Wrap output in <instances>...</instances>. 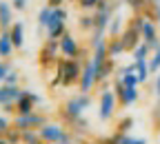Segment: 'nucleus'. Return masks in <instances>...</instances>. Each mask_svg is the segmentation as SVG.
Returning a JSON list of instances; mask_svg holds the SVG:
<instances>
[{"label": "nucleus", "instance_id": "1", "mask_svg": "<svg viewBox=\"0 0 160 144\" xmlns=\"http://www.w3.org/2000/svg\"><path fill=\"white\" fill-rule=\"evenodd\" d=\"M40 140H45L49 144H78V137L62 124V122H49L42 129H38Z\"/></svg>", "mask_w": 160, "mask_h": 144}, {"label": "nucleus", "instance_id": "2", "mask_svg": "<svg viewBox=\"0 0 160 144\" xmlns=\"http://www.w3.org/2000/svg\"><path fill=\"white\" fill-rule=\"evenodd\" d=\"M56 75L62 80V87H78L80 75H82V65L78 62L76 58H60L56 65Z\"/></svg>", "mask_w": 160, "mask_h": 144}, {"label": "nucleus", "instance_id": "3", "mask_svg": "<svg viewBox=\"0 0 160 144\" xmlns=\"http://www.w3.org/2000/svg\"><path fill=\"white\" fill-rule=\"evenodd\" d=\"M60 58H62V55H60V40H45L42 47H40V53H38L40 69H42V71L56 69Z\"/></svg>", "mask_w": 160, "mask_h": 144}, {"label": "nucleus", "instance_id": "4", "mask_svg": "<svg viewBox=\"0 0 160 144\" xmlns=\"http://www.w3.org/2000/svg\"><path fill=\"white\" fill-rule=\"evenodd\" d=\"M49 124V118L42 111H33L29 115H13V129L18 131H38Z\"/></svg>", "mask_w": 160, "mask_h": 144}, {"label": "nucleus", "instance_id": "5", "mask_svg": "<svg viewBox=\"0 0 160 144\" xmlns=\"http://www.w3.org/2000/svg\"><path fill=\"white\" fill-rule=\"evenodd\" d=\"M118 98L111 89H105L100 91V98H98V118L100 122H109L113 115H116V109H118Z\"/></svg>", "mask_w": 160, "mask_h": 144}, {"label": "nucleus", "instance_id": "6", "mask_svg": "<svg viewBox=\"0 0 160 144\" xmlns=\"http://www.w3.org/2000/svg\"><path fill=\"white\" fill-rule=\"evenodd\" d=\"M111 9H100V11H93V31H91V38H102L107 31H109V22H111Z\"/></svg>", "mask_w": 160, "mask_h": 144}, {"label": "nucleus", "instance_id": "7", "mask_svg": "<svg viewBox=\"0 0 160 144\" xmlns=\"http://www.w3.org/2000/svg\"><path fill=\"white\" fill-rule=\"evenodd\" d=\"M22 98V87H7L0 84V109L7 104H18V100Z\"/></svg>", "mask_w": 160, "mask_h": 144}, {"label": "nucleus", "instance_id": "8", "mask_svg": "<svg viewBox=\"0 0 160 144\" xmlns=\"http://www.w3.org/2000/svg\"><path fill=\"white\" fill-rule=\"evenodd\" d=\"M120 38H122V45H125L127 53H133L140 45H142V33L136 31V29H131V27H125V31H122Z\"/></svg>", "mask_w": 160, "mask_h": 144}, {"label": "nucleus", "instance_id": "9", "mask_svg": "<svg viewBox=\"0 0 160 144\" xmlns=\"http://www.w3.org/2000/svg\"><path fill=\"white\" fill-rule=\"evenodd\" d=\"M80 47H82V45H80L71 33H65L62 40H60V55H62V58H76Z\"/></svg>", "mask_w": 160, "mask_h": 144}, {"label": "nucleus", "instance_id": "10", "mask_svg": "<svg viewBox=\"0 0 160 144\" xmlns=\"http://www.w3.org/2000/svg\"><path fill=\"white\" fill-rule=\"evenodd\" d=\"M13 27V7L11 2H0V31H9Z\"/></svg>", "mask_w": 160, "mask_h": 144}, {"label": "nucleus", "instance_id": "11", "mask_svg": "<svg viewBox=\"0 0 160 144\" xmlns=\"http://www.w3.org/2000/svg\"><path fill=\"white\" fill-rule=\"evenodd\" d=\"M138 100H140V87H125L122 95L118 98V104L127 109V107H133Z\"/></svg>", "mask_w": 160, "mask_h": 144}, {"label": "nucleus", "instance_id": "12", "mask_svg": "<svg viewBox=\"0 0 160 144\" xmlns=\"http://www.w3.org/2000/svg\"><path fill=\"white\" fill-rule=\"evenodd\" d=\"M113 73H116V58H107V62L102 65V69H100L98 75H96V84L98 87L100 84H107Z\"/></svg>", "mask_w": 160, "mask_h": 144}, {"label": "nucleus", "instance_id": "13", "mask_svg": "<svg viewBox=\"0 0 160 144\" xmlns=\"http://www.w3.org/2000/svg\"><path fill=\"white\" fill-rule=\"evenodd\" d=\"M16 51L13 42H11V33L9 31H0V58H11Z\"/></svg>", "mask_w": 160, "mask_h": 144}, {"label": "nucleus", "instance_id": "14", "mask_svg": "<svg viewBox=\"0 0 160 144\" xmlns=\"http://www.w3.org/2000/svg\"><path fill=\"white\" fill-rule=\"evenodd\" d=\"M11 33V42L16 49H22L25 47V25L22 22H13V27L9 29Z\"/></svg>", "mask_w": 160, "mask_h": 144}, {"label": "nucleus", "instance_id": "15", "mask_svg": "<svg viewBox=\"0 0 160 144\" xmlns=\"http://www.w3.org/2000/svg\"><path fill=\"white\" fill-rule=\"evenodd\" d=\"M107 53H109V58H118V55L127 53L122 38H107Z\"/></svg>", "mask_w": 160, "mask_h": 144}, {"label": "nucleus", "instance_id": "16", "mask_svg": "<svg viewBox=\"0 0 160 144\" xmlns=\"http://www.w3.org/2000/svg\"><path fill=\"white\" fill-rule=\"evenodd\" d=\"M31 93H33V91H31ZM33 111H36V102L31 100V95L18 100V104H16V115H29V113H33Z\"/></svg>", "mask_w": 160, "mask_h": 144}, {"label": "nucleus", "instance_id": "17", "mask_svg": "<svg viewBox=\"0 0 160 144\" xmlns=\"http://www.w3.org/2000/svg\"><path fill=\"white\" fill-rule=\"evenodd\" d=\"M125 27H127V22L116 13V16L111 18V22H109V31H107L109 38H120V36H122V31H125Z\"/></svg>", "mask_w": 160, "mask_h": 144}, {"label": "nucleus", "instance_id": "18", "mask_svg": "<svg viewBox=\"0 0 160 144\" xmlns=\"http://www.w3.org/2000/svg\"><path fill=\"white\" fill-rule=\"evenodd\" d=\"M136 75H138V80H140V84H145V82L151 78L149 60H138V62H136Z\"/></svg>", "mask_w": 160, "mask_h": 144}, {"label": "nucleus", "instance_id": "19", "mask_svg": "<svg viewBox=\"0 0 160 144\" xmlns=\"http://www.w3.org/2000/svg\"><path fill=\"white\" fill-rule=\"evenodd\" d=\"M51 13H53V9L49 5L40 7V11H38V31L40 29H47V25L51 22Z\"/></svg>", "mask_w": 160, "mask_h": 144}, {"label": "nucleus", "instance_id": "20", "mask_svg": "<svg viewBox=\"0 0 160 144\" xmlns=\"http://www.w3.org/2000/svg\"><path fill=\"white\" fill-rule=\"evenodd\" d=\"M113 137H116V142L118 144H147V140L145 137H136V135H131V133H113Z\"/></svg>", "mask_w": 160, "mask_h": 144}, {"label": "nucleus", "instance_id": "21", "mask_svg": "<svg viewBox=\"0 0 160 144\" xmlns=\"http://www.w3.org/2000/svg\"><path fill=\"white\" fill-rule=\"evenodd\" d=\"M65 33H69V31H67V22H60V25L47 29V40H62Z\"/></svg>", "mask_w": 160, "mask_h": 144}, {"label": "nucleus", "instance_id": "22", "mask_svg": "<svg viewBox=\"0 0 160 144\" xmlns=\"http://www.w3.org/2000/svg\"><path fill=\"white\" fill-rule=\"evenodd\" d=\"M131 129H133V118L131 115H125V118H120L118 122H116V131L118 133H131Z\"/></svg>", "mask_w": 160, "mask_h": 144}, {"label": "nucleus", "instance_id": "23", "mask_svg": "<svg viewBox=\"0 0 160 144\" xmlns=\"http://www.w3.org/2000/svg\"><path fill=\"white\" fill-rule=\"evenodd\" d=\"M100 0H76V7L82 11V13H93L96 7H98Z\"/></svg>", "mask_w": 160, "mask_h": 144}, {"label": "nucleus", "instance_id": "24", "mask_svg": "<svg viewBox=\"0 0 160 144\" xmlns=\"http://www.w3.org/2000/svg\"><path fill=\"white\" fill-rule=\"evenodd\" d=\"M78 27L82 31H93V13H82L78 18Z\"/></svg>", "mask_w": 160, "mask_h": 144}, {"label": "nucleus", "instance_id": "25", "mask_svg": "<svg viewBox=\"0 0 160 144\" xmlns=\"http://www.w3.org/2000/svg\"><path fill=\"white\" fill-rule=\"evenodd\" d=\"M131 55H133V62H138V60H149V58H151V49L142 42V45H140Z\"/></svg>", "mask_w": 160, "mask_h": 144}, {"label": "nucleus", "instance_id": "26", "mask_svg": "<svg viewBox=\"0 0 160 144\" xmlns=\"http://www.w3.org/2000/svg\"><path fill=\"white\" fill-rule=\"evenodd\" d=\"M9 129H13V118L5 115V113H0V135L5 137Z\"/></svg>", "mask_w": 160, "mask_h": 144}, {"label": "nucleus", "instance_id": "27", "mask_svg": "<svg viewBox=\"0 0 160 144\" xmlns=\"http://www.w3.org/2000/svg\"><path fill=\"white\" fill-rule=\"evenodd\" d=\"M125 5H127L133 13H145V7H147L145 0H125Z\"/></svg>", "mask_w": 160, "mask_h": 144}, {"label": "nucleus", "instance_id": "28", "mask_svg": "<svg viewBox=\"0 0 160 144\" xmlns=\"http://www.w3.org/2000/svg\"><path fill=\"white\" fill-rule=\"evenodd\" d=\"M73 100L78 102V107L82 109V111L91 107V95H89V93H76V95H73Z\"/></svg>", "mask_w": 160, "mask_h": 144}, {"label": "nucleus", "instance_id": "29", "mask_svg": "<svg viewBox=\"0 0 160 144\" xmlns=\"http://www.w3.org/2000/svg\"><path fill=\"white\" fill-rule=\"evenodd\" d=\"M5 140H7L9 144H22V133H20L18 129H9L7 135H5Z\"/></svg>", "mask_w": 160, "mask_h": 144}, {"label": "nucleus", "instance_id": "30", "mask_svg": "<svg viewBox=\"0 0 160 144\" xmlns=\"http://www.w3.org/2000/svg\"><path fill=\"white\" fill-rule=\"evenodd\" d=\"M149 69H151V75H156V73L160 71V49L151 53V58H149Z\"/></svg>", "mask_w": 160, "mask_h": 144}, {"label": "nucleus", "instance_id": "31", "mask_svg": "<svg viewBox=\"0 0 160 144\" xmlns=\"http://www.w3.org/2000/svg\"><path fill=\"white\" fill-rule=\"evenodd\" d=\"M18 82H20V73L11 69V71L5 75V82H2V84H7V87H20Z\"/></svg>", "mask_w": 160, "mask_h": 144}, {"label": "nucleus", "instance_id": "32", "mask_svg": "<svg viewBox=\"0 0 160 144\" xmlns=\"http://www.w3.org/2000/svg\"><path fill=\"white\" fill-rule=\"evenodd\" d=\"M20 133H22V144H36L40 140L38 131H20Z\"/></svg>", "mask_w": 160, "mask_h": 144}, {"label": "nucleus", "instance_id": "33", "mask_svg": "<svg viewBox=\"0 0 160 144\" xmlns=\"http://www.w3.org/2000/svg\"><path fill=\"white\" fill-rule=\"evenodd\" d=\"M11 71V65L7 62V60H0V84L5 82V75Z\"/></svg>", "mask_w": 160, "mask_h": 144}, {"label": "nucleus", "instance_id": "34", "mask_svg": "<svg viewBox=\"0 0 160 144\" xmlns=\"http://www.w3.org/2000/svg\"><path fill=\"white\" fill-rule=\"evenodd\" d=\"M27 2H29V0H11V7H13V11H25Z\"/></svg>", "mask_w": 160, "mask_h": 144}, {"label": "nucleus", "instance_id": "35", "mask_svg": "<svg viewBox=\"0 0 160 144\" xmlns=\"http://www.w3.org/2000/svg\"><path fill=\"white\" fill-rule=\"evenodd\" d=\"M96 144H118L113 135H102V137H96Z\"/></svg>", "mask_w": 160, "mask_h": 144}, {"label": "nucleus", "instance_id": "36", "mask_svg": "<svg viewBox=\"0 0 160 144\" xmlns=\"http://www.w3.org/2000/svg\"><path fill=\"white\" fill-rule=\"evenodd\" d=\"M47 5H49L51 9H56V7H62V5H65V0H47Z\"/></svg>", "mask_w": 160, "mask_h": 144}, {"label": "nucleus", "instance_id": "37", "mask_svg": "<svg viewBox=\"0 0 160 144\" xmlns=\"http://www.w3.org/2000/svg\"><path fill=\"white\" fill-rule=\"evenodd\" d=\"M153 89H156V95H160V71L156 73V84H153Z\"/></svg>", "mask_w": 160, "mask_h": 144}, {"label": "nucleus", "instance_id": "38", "mask_svg": "<svg viewBox=\"0 0 160 144\" xmlns=\"http://www.w3.org/2000/svg\"><path fill=\"white\" fill-rule=\"evenodd\" d=\"M31 100L36 102V107H38V104H42V98H40L38 93H31Z\"/></svg>", "mask_w": 160, "mask_h": 144}, {"label": "nucleus", "instance_id": "39", "mask_svg": "<svg viewBox=\"0 0 160 144\" xmlns=\"http://www.w3.org/2000/svg\"><path fill=\"white\" fill-rule=\"evenodd\" d=\"M36 144H49V142H45V140H38V142H36Z\"/></svg>", "mask_w": 160, "mask_h": 144}, {"label": "nucleus", "instance_id": "40", "mask_svg": "<svg viewBox=\"0 0 160 144\" xmlns=\"http://www.w3.org/2000/svg\"><path fill=\"white\" fill-rule=\"evenodd\" d=\"M0 144H9V142H7V140H5V137H2V140H0Z\"/></svg>", "mask_w": 160, "mask_h": 144}]
</instances>
